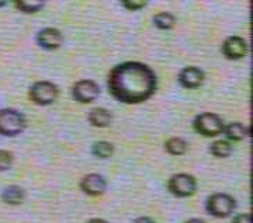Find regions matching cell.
Instances as JSON below:
<instances>
[{"label": "cell", "mask_w": 253, "mask_h": 223, "mask_svg": "<svg viewBox=\"0 0 253 223\" xmlns=\"http://www.w3.org/2000/svg\"><path fill=\"white\" fill-rule=\"evenodd\" d=\"M111 96L124 104H138L156 90L154 71L141 62H126L113 68L109 74Z\"/></svg>", "instance_id": "cell-1"}, {"label": "cell", "mask_w": 253, "mask_h": 223, "mask_svg": "<svg viewBox=\"0 0 253 223\" xmlns=\"http://www.w3.org/2000/svg\"><path fill=\"white\" fill-rule=\"evenodd\" d=\"M27 126L26 118L21 112L13 108L0 110V135L1 136H17Z\"/></svg>", "instance_id": "cell-2"}, {"label": "cell", "mask_w": 253, "mask_h": 223, "mask_svg": "<svg viewBox=\"0 0 253 223\" xmlns=\"http://www.w3.org/2000/svg\"><path fill=\"white\" fill-rule=\"evenodd\" d=\"M193 126L199 134L207 136V138L218 136L224 131V122H222L221 116H218L217 114H211V112H204V114L196 116Z\"/></svg>", "instance_id": "cell-3"}, {"label": "cell", "mask_w": 253, "mask_h": 223, "mask_svg": "<svg viewBox=\"0 0 253 223\" xmlns=\"http://www.w3.org/2000/svg\"><path fill=\"white\" fill-rule=\"evenodd\" d=\"M206 208L214 218H228L235 209V199L228 194H212L207 199Z\"/></svg>", "instance_id": "cell-4"}, {"label": "cell", "mask_w": 253, "mask_h": 223, "mask_svg": "<svg viewBox=\"0 0 253 223\" xmlns=\"http://www.w3.org/2000/svg\"><path fill=\"white\" fill-rule=\"evenodd\" d=\"M58 87L51 81H37L28 91L30 100L37 106H49L58 97Z\"/></svg>", "instance_id": "cell-5"}, {"label": "cell", "mask_w": 253, "mask_h": 223, "mask_svg": "<svg viewBox=\"0 0 253 223\" xmlns=\"http://www.w3.org/2000/svg\"><path fill=\"white\" fill-rule=\"evenodd\" d=\"M168 189L172 192L174 196L179 198H187L191 196L196 189H197V181L193 176L186 174V173H180L173 176L172 179L168 183Z\"/></svg>", "instance_id": "cell-6"}, {"label": "cell", "mask_w": 253, "mask_h": 223, "mask_svg": "<svg viewBox=\"0 0 253 223\" xmlns=\"http://www.w3.org/2000/svg\"><path fill=\"white\" fill-rule=\"evenodd\" d=\"M100 90L97 83L93 80H79L72 89V96L82 104H89L99 96Z\"/></svg>", "instance_id": "cell-7"}, {"label": "cell", "mask_w": 253, "mask_h": 223, "mask_svg": "<svg viewBox=\"0 0 253 223\" xmlns=\"http://www.w3.org/2000/svg\"><path fill=\"white\" fill-rule=\"evenodd\" d=\"M222 54L229 61L242 59L248 54V44L241 37H229L222 44Z\"/></svg>", "instance_id": "cell-8"}, {"label": "cell", "mask_w": 253, "mask_h": 223, "mask_svg": "<svg viewBox=\"0 0 253 223\" xmlns=\"http://www.w3.org/2000/svg\"><path fill=\"white\" fill-rule=\"evenodd\" d=\"M37 42L41 48H44L46 51H54L62 45L63 37L59 30L46 27L37 34Z\"/></svg>", "instance_id": "cell-9"}, {"label": "cell", "mask_w": 253, "mask_h": 223, "mask_svg": "<svg viewBox=\"0 0 253 223\" xmlns=\"http://www.w3.org/2000/svg\"><path fill=\"white\" fill-rule=\"evenodd\" d=\"M81 188L82 191L87 195H101L107 188V181L100 174H87L82 179Z\"/></svg>", "instance_id": "cell-10"}, {"label": "cell", "mask_w": 253, "mask_h": 223, "mask_svg": "<svg viewBox=\"0 0 253 223\" xmlns=\"http://www.w3.org/2000/svg\"><path fill=\"white\" fill-rule=\"evenodd\" d=\"M204 81V73L199 68L189 66L179 73V83L186 89H197Z\"/></svg>", "instance_id": "cell-11"}, {"label": "cell", "mask_w": 253, "mask_h": 223, "mask_svg": "<svg viewBox=\"0 0 253 223\" xmlns=\"http://www.w3.org/2000/svg\"><path fill=\"white\" fill-rule=\"evenodd\" d=\"M24 198H26V192L18 186H9L1 192V199L9 205H20L24 201Z\"/></svg>", "instance_id": "cell-12"}, {"label": "cell", "mask_w": 253, "mask_h": 223, "mask_svg": "<svg viewBox=\"0 0 253 223\" xmlns=\"http://www.w3.org/2000/svg\"><path fill=\"white\" fill-rule=\"evenodd\" d=\"M222 134L225 135L228 141H231V142H239V141L245 139V136L249 134V129L245 125H242V124H239V122H232L229 125L224 126Z\"/></svg>", "instance_id": "cell-13"}, {"label": "cell", "mask_w": 253, "mask_h": 223, "mask_svg": "<svg viewBox=\"0 0 253 223\" xmlns=\"http://www.w3.org/2000/svg\"><path fill=\"white\" fill-rule=\"evenodd\" d=\"M89 122L97 128H106L111 124V114L104 108H94L89 112Z\"/></svg>", "instance_id": "cell-14"}, {"label": "cell", "mask_w": 253, "mask_h": 223, "mask_svg": "<svg viewBox=\"0 0 253 223\" xmlns=\"http://www.w3.org/2000/svg\"><path fill=\"white\" fill-rule=\"evenodd\" d=\"M165 149L169 154L180 156V154H184L187 150V142L181 138H170L168 142L165 143Z\"/></svg>", "instance_id": "cell-15"}, {"label": "cell", "mask_w": 253, "mask_h": 223, "mask_svg": "<svg viewBox=\"0 0 253 223\" xmlns=\"http://www.w3.org/2000/svg\"><path fill=\"white\" fill-rule=\"evenodd\" d=\"M154 24L155 27L159 28V30H172L176 24V17L170 14V13H158L154 17Z\"/></svg>", "instance_id": "cell-16"}, {"label": "cell", "mask_w": 253, "mask_h": 223, "mask_svg": "<svg viewBox=\"0 0 253 223\" xmlns=\"http://www.w3.org/2000/svg\"><path fill=\"white\" fill-rule=\"evenodd\" d=\"M210 152L215 157H228L232 152V145L228 141H215L214 143H211Z\"/></svg>", "instance_id": "cell-17"}, {"label": "cell", "mask_w": 253, "mask_h": 223, "mask_svg": "<svg viewBox=\"0 0 253 223\" xmlns=\"http://www.w3.org/2000/svg\"><path fill=\"white\" fill-rule=\"evenodd\" d=\"M91 153H93L96 157H99V159H107L110 156H113V153H114V146H113L111 143L101 141V142H97L93 145Z\"/></svg>", "instance_id": "cell-18"}, {"label": "cell", "mask_w": 253, "mask_h": 223, "mask_svg": "<svg viewBox=\"0 0 253 223\" xmlns=\"http://www.w3.org/2000/svg\"><path fill=\"white\" fill-rule=\"evenodd\" d=\"M45 6L44 1H24V0H20L16 1V7L23 13H37Z\"/></svg>", "instance_id": "cell-19"}, {"label": "cell", "mask_w": 253, "mask_h": 223, "mask_svg": "<svg viewBox=\"0 0 253 223\" xmlns=\"http://www.w3.org/2000/svg\"><path fill=\"white\" fill-rule=\"evenodd\" d=\"M13 164V154L7 150L0 149V171L9 170Z\"/></svg>", "instance_id": "cell-20"}, {"label": "cell", "mask_w": 253, "mask_h": 223, "mask_svg": "<svg viewBox=\"0 0 253 223\" xmlns=\"http://www.w3.org/2000/svg\"><path fill=\"white\" fill-rule=\"evenodd\" d=\"M148 3L146 1H135V0H131V1H123V6L128 10H141L144 9Z\"/></svg>", "instance_id": "cell-21"}, {"label": "cell", "mask_w": 253, "mask_h": 223, "mask_svg": "<svg viewBox=\"0 0 253 223\" xmlns=\"http://www.w3.org/2000/svg\"><path fill=\"white\" fill-rule=\"evenodd\" d=\"M232 223H252V216H251V214L236 215Z\"/></svg>", "instance_id": "cell-22"}, {"label": "cell", "mask_w": 253, "mask_h": 223, "mask_svg": "<svg viewBox=\"0 0 253 223\" xmlns=\"http://www.w3.org/2000/svg\"><path fill=\"white\" fill-rule=\"evenodd\" d=\"M134 223H155L154 219L148 218V216H142V218H138L134 221Z\"/></svg>", "instance_id": "cell-23"}, {"label": "cell", "mask_w": 253, "mask_h": 223, "mask_svg": "<svg viewBox=\"0 0 253 223\" xmlns=\"http://www.w3.org/2000/svg\"><path fill=\"white\" fill-rule=\"evenodd\" d=\"M186 223H206L203 219H199V218H191V219H189Z\"/></svg>", "instance_id": "cell-24"}, {"label": "cell", "mask_w": 253, "mask_h": 223, "mask_svg": "<svg viewBox=\"0 0 253 223\" xmlns=\"http://www.w3.org/2000/svg\"><path fill=\"white\" fill-rule=\"evenodd\" d=\"M87 223H109L107 221H104V219H90Z\"/></svg>", "instance_id": "cell-25"}, {"label": "cell", "mask_w": 253, "mask_h": 223, "mask_svg": "<svg viewBox=\"0 0 253 223\" xmlns=\"http://www.w3.org/2000/svg\"><path fill=\"white\" fill-rule=\"evenodd\" d=\"M4 4H6V1H0V7H1V6H4Z\"/></svg>", "instance_id": "cell-26"}]
</instances>
